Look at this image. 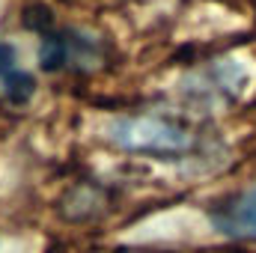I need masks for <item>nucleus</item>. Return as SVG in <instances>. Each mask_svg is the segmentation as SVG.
<instances>
[{
	"mask_svg": "<svg viewBox=\"0 0 256 253\" xmlns=\"http://www.w3.org/2000/svg\"><path fill=\"white\" fill-rule=\"evenodd\" d=\"M110 140L126 152L143 155H179L191 146L185 128L161 116H122L110 126Z\"/></svg>",
	"mask_w": 256,
	"mask_h": 253,
	"instance_id": "obj_1",
	"label": "nucleus"
},
{
	"mask_svg": "<svg viewBox=\"0 0 256 253\" xmlns=\"http://www.w3.org/2000/svg\"><path fill=\"white\" fill-rule=\"evenodd\" d=\"M98 54V45L74 30H57V33H48L42 39V48H39V63L48 72H57V68H80V63H92Z\"/></svg>",
	"mask_w": 256,
	"mask_h": 253,
	"instance_id": "obj_2",
	"label": "nucleus"
},
{
	"mask_svg": "<svg viewBox=\"0 0 256 253\" xmlns=\"http://www.w3.org/2000/svg\"><path fill=\"white\" fill-rule=\"evenodd\" d=\"M212 224L230 238L256 242V185L212 208Z\"/></svg>",
	"mask_w": 256,
	"mask_h": 253,
	"instance_id": "obj_3",
	"label": "nucleus"
},
{
	"mask_svg": "<svg viewBox=\"0 0 256 253\" xmlns=\"http://www.w3.org/2000/svg\"><path fill=\"white\" fill-rule=\"evenodd\" d=\"M12 72H18V57H15V48L9 42H0V80L9 78Z\"/></svg>",
	"mask_w": 256,
	"mask_h": 253,
	"instance_id": "obj_4",
	"label": "nucleus"
}]
</instances>
